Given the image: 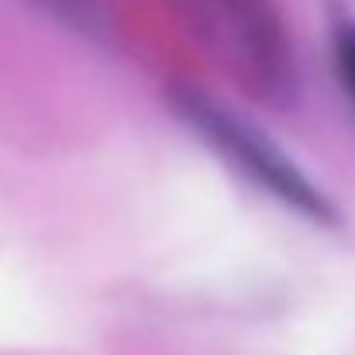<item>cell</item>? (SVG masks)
I'll return each mask as SVG.
<instances>
[{
    "label": "cell",
    "mask_w": 355,
    "mask_h": 355,
    "mask_svg": "<svg viewBox=\"0 0 355 355\" xmlns=\"http://www.w3.org/2000/svg\"><path fill=\"white\" fill-rule=\"evenodd\" d=\"M193 14L245 90L266 104L297 97V59L269 0H193Z\"/></svg>",
    "instance_id": "2"
},
{
    "label": "cell",
    "mask_w": 355,
    "mask_h": 355,
    "mask_svg": "<svg viewBox=\"0 0 355 355\" xmlns=\"http://www.w3.org/2000/svg\"><path fill=\"white\" fill-rule=\"evenodd\" d=\"M173 107L180 118L193 124L200 138H207L232 166H238L259 190L272 193L279 204L290 211L304 214L314 225H338V207L328 200V193L255 124L238 118L235 111L221 107L207 94L193 87H176L173 90Z\"/></svg>",
    "instance_id": "1"
},
{
    "label": "cell",
    "mask_w": 355,
    "mask_h": 355,
    "mask_svg": "<svg viewBox=\"0 0 355 355\" xmlns=\"http://www.w3.org/2000/svg\"><path fill=\"white\" fill-rule=\"evenodd\" d=\"M335 62H338V76H342L345 90L355 101V21L338 24V31H335Z\"/></svg>",
    "instance_id": "3"
},
{
    "label": "cell",
    "mask_w": 355,
    "mask_h": 355,
    "mask_svg": "<svg viewBox=\"0 0 355 355\" xmlns=\"http://www.w3.org/2000/svg\"><path fill=\"white\" fill-rule=\"evenodd\" d=\"M45 7H52L55 14H62L66 21H73V24H87V21H94V7H90V0H42Z\"/></svg>",
    "instance_id": "4"
}]
</instances>
